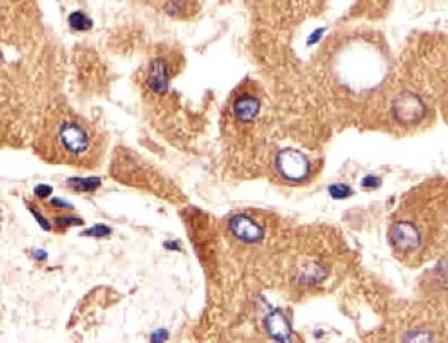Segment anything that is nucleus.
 Segmentation results:
<instances>
[{"instance_id": "f257e3e1", "label": "nucleus", "mask_w": 448, "mask_h": 343, "mask_svg": "<svg viewBox=\"0 0 448 343\" xmlns=\"http://www.w3.org/2000/svg\"><path fill=\"white\" fill-rule=\"evenodd\" d=\"M43 148L54 162L76 168L98 166L106 151V140L97 126L74 112L54 114Z\"/></svg>"}, {"instance_id": "f03ea898", "label": "nucleus", "mask_w": 448, "mask_h": 343, "mask_svg": "<svg viewBox=\"0 0 448 343\" xmlns=\"http://www.w3.org/2000/svg\"><path fill=\"white\" fill-rule=\"evenodd\" d=\"M276 166L281 175L292 182H301L310 174V162L304 153L287 148L283 149L276 159Z\"/></svg>"}, {"instance_id": "7ed1b4c3", "label": "nucleus", "mask_w": 448, "mask_h": 343, "mask_svg": "<svg viewBox=\"0 0 448 343\" xmlns=\"http://www.w3.org/2000/svg\"><path fill=\"white\" fill-rule=\"evenodd\" d=\"M393 112L401 122H418L424 114V105L416 95L411 93H405L395 100Z\"/></svg>"}, {"instance_id": "20e7f679", "label": "nucleus", "mask_w": 448, "mask_h": 343, "mask_svg": "<svg viewBox=\"0 0 448 343\" xmlns=\"http://www.w3.org/2000/svg\"><path fill=\"white\" fill-rule=\"evenodd\" d=\"M233 234L244 242H257L262 239L264 230L257 222L245 215H236L230 222Z\"/></svg>"}, {"instance_id": "39448f33", "label": "nucleus", "mask_w": 448, "mask_h": 343, "mask_svg": "<svg viewBox=\"0 0 448 343\" xmlns=\"http://www.w3.org/2000/svg\"><path fill=\"white\" fill-rule=\"evenodd\" d=\"M266 327L270 336L273 337L278 341L288 342L290 339V325L287 318L280 311H273L269 315L266 321Z\"/></svg>"}, {"instance_id": "423d86ee", "label": "nucleus", "mask_w": 448, "mask_h": 343, "mask_svg": "<svg viewBox=\"0 0 448 343\" xmlns=\"http://www.w3.org/2000/svg\"><path fill=\"white\" fill-rule=\"evenodd\" d=\"M168 69L166 62L163 60H156L151 66V71L148 75V85L153 92L163 93L168 89Z\"/></svg>"}, {"instance_id": "0eeeda50", "label": "nucleus", "mask_w": 448, "mask_h": 343, "mask_svg": "<svg viewBox=\"0 0 448 343\" xmlns=\"http://www.w3.org/2000/svg\"><path fill=\"white\" fill-rule=\"evenodd\" d=\"M259 112V100L252 95H242L234 103V114L240 121H252L257 117Z\"/></svg>"}, {"instance_id": "6e6552de", "label": "nucleus", "mask_w": 448, "mask_h": 343, "mask_svg": "<svg viewBox=\"0 0 448 343\" xmlns=\"http://www.w3.org/2000/svg\"><path fill=\"white\" fill-rule=\"evenodd\" d=\"M69 25L76 31H86L91 27L90 20L81 12H75L69 15Z\"/></svg>"}, {"instance_id": "1a4fd4ad", "label": "nucleus", "mask_w": 448, "mask_h": 343, "mask_svg": "<svg viewBox=\"0 0 448 343\" xmlns=\"http://www.w3.org/2000/svg\"><path fill=\"white\" fill-rule=\"evenodd\" d=\"M71 185L77 189V191H93L95 188H98L100 185V182L97 179H84V180H71L69 182Z\"/></svg>"}, {"instance_id": "9d476101", "label": "nucleus", "mask_w": 448, "mask_h": 343, "mask_svg": "<svg viewBox=\"0 0 448 343\" xmlns=\"http://www.w3.org/2000/svg\"><path fill=\"white\" fill-rule=\"evenodd\" d=\"M329 193L335 199H347L351 196V189L344 184H335L329 188Z\"/></svg>"}, {"instance_id": "9b49d317", "label": "nucleus", "mask_w": 448, "mask_h": 343, "mask_svg": "<svg viewBox=\"0 0 448 343\" xmlns=\"http://www.w3.org/2000/svg\"><path fill=\"white\" fill-rule=\"evenodd\" d=\"M50 193H52V188L48 185H39L38 188L35 189V194L38 196L39 199H46Z\"/></svg>"}, {"instance_id": "f8f14e48", "label": "nucleus", "mask_w": 448, "mask_h": 343, "mask_svg": "<svg viewBox=\"0 0 448 343\" xmlns=\"http://www.w3.org/2000/svg\"><path fill=\"white\" fill-rule=\"evenodd\" d=\"M324 31H325V29H318V30L313 31L311 35H310L308 40H307V41H308V46L316 44L318 41H320V39L324 35Z\"/></svg>"}, {"instance_id": "ddd939ff", "label": "nucleus", "mask_w": 448, "mask_h": 343, "mask_svg": "<svg viewBox=\"0 0 448 343\" xmlns=\"http://www.w3.org/2000/svg\"><path fill=\"white\" fill-rule=\"evenodd\" d=\"M379 184L380 182L378 180V177H366L364 180L365 187H372V188H375V187H378Z\"/></svg>"}, {"instance_id": "4468645a", "label": "nucleus", "mask_w": 448, "mask_h": 343, "mask_svg": "<svg viewBox=\"0 0 448 343\" xmlns=\"http://www.w3.org/2000/svg\"><path fill=\"white\" fill-rule=\"evenodd\" d=\"M35 256H36L39 260L46 259V253H43V252H35Z\"/></svg>"}]
</instances>
